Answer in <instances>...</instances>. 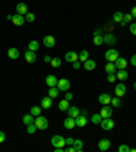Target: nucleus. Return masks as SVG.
<instances>
[{"mask_svg": "<svg viewBox=\"0 0 136 152\" xmlns=\"http://www.w3.org/2000/svg\"><path fill=\"white\" fill-rule=\"evenodd\" d=\"M34 123H35V126H37V129H38V130H47L48 126H49V122H48V119L45 118V116H42V115L35 116Z\"/></svg>", "mask_w": 136, "mask_h": 152, "instance_id": "nucleus-1", "label": "nucleus"}, {"mask_svg": "<svg viewBox=\"0 0 136 152\" xmlns=\"http://www.w3.org/2000/svg\"><path fill=\"white\" fill-rule=\"evenodd\" d=\"M51 143H52V145H53L54 148H56V147H61V148H64V145H67L66 138H64L63 136H60V134H54V136L51 138Z\"/></svg>", "mask_w": 136, "mask_h": 152, "instance_id": "nucleus-2", "label": "nucleus"}, {"mask_svg": "<svg viewBox=\"0 0 136 152\" xmlns=\"http://www.w3.org/2000/svg\"><path fill=\"white\" fill-rule=\"evenodd\" d=\"M118 56H120L118 55V51L114 48H110L105 52V59L108 60V62H116Z\"/></svg>", "mask_w": 136, "mask_h": 152, "instance_id": "nucleus-3", "label": "nucleus"}, {"mask_svg": "<svg viewBox=\"0 0 136 152\" xmlns=\"http://www.w3.org/2000/svg\"><path fill=\"white\" fill-rule=\"evenodd\" d=\"M57 88H58V91L67 92V91H70V88H71V82L67 80V78H60L57 82Z\"/></svg>", "mask_w": 136, "mask_h": 152, "instance_id": "nucleus-4", "label": "nucleus"}, {"mask_svg": "<svg viewBox=\"0 0 136 152\" xmlns=\"http://www.w3.org/2000/svg\"><path fill=\"white\" fill-rule=\"evenodd\" d=\"M114 93H116L117 97H123L127 93V86L123 84V81H121L120 84L116 85V88H114Z\"/></svg>", "mask_w": 136, "mask_h": 152, "instance_id": "nucleus-5", "label": "nucleus"}, {"mask_svg": "<svg viewBox=\"0 0 136 152\" xmlns=\"http://www.w3.org/2000/svg\"><path fill=\"white\" fill-rule=\"evenodd\" d=\"M101 128L104 129V130H112V129L114 128V122H113L110 118H104V119L101 121Z\"/></svg>", "mask_w": 136, "mask_h": 152, "instance_id": "nucleus-6", "label": "nucleus"}, {"mask_svg": "<svg viewBox=\"0 0 136 152\" xmlns=\"http://www.w3.org/2000/svg\"><path fill=\"white\" fill-rule=\"evenodd\" d=\"M64 59H66L68 63H74V62L79 60V54H76L75 51H70V52H67L66 54Z\"/></svg>", "mask_w": 136, "mask_h": 152, "instance_id": "nucleus-7", "label": "nucleus"}, {"mask_svg": "<svg viewBox=\"0 0 136 152\" xmlns=\"http://www.w3.org/2000/svg\"><path fill=\"white\" fill-rule=\"evenodd\" d=\"M117 43V39L114 34H112V33H106L105 36H104V44L106 45H114Z\"/></svg>", "mask_w": 136, "mask_h": 152, "instance_id": "nucleus-8", "label": "nucleus"}, {"mask_svg": "<svg viewBox=\"0 0 136 152\" xmlns=\"http://www.w3.org/2000/svg\"><path fill=\"white\" fill-rule=\"evenodd\" d=\"M12 24L15 25V26H22L25 25L26 19H25V15H20V14H15V15L12 16Z\"/></svg>", "mask_w": 136, "mask_h": 152, "instance_id": "nucleus-9", "label": "nucleus"}, {"mask_svg": "<svg viewBox=\"0 0 136 152\" xmlns=\"http://www.w3.org/2000/svg\"><path fill=\"white\" fill-rule=\"evenodd\" d=\"M42 43L47 48H53L54 45H56V39H54L53 36H45Z\"/></svg>", "mask_w": 136, "mask_h": 152, "instance_id": "nucleus-10", "label": "nucleus"}, {"mask_svg": "<svg viewBox=\"0 0 136 152\" xmlns=\"http://www.w3.org/2000/svg\"><path fill=\"white\" fill-rule=\"evenodd\" d=\"M101 116H102V119L104 118H110L112 116V114H113V110H112V107H109V104H106V106H104L102 107V110H101Z\"/></svg>", "mask_w": 136, "mask_h": 152, "instance_id": "nucleus-11", "label": "nucleus"}, {"mask_svg": "<svg viewBox=\"0 0 136 152\" xmlns=\"http://www.w3.org/2000/svg\"><path fill=\"white\" fill-rule=\"evenodd\" d=\"M25 59H26L27 63H34L35 60H37V55H35L34 51H26L25 52Z\"/></svg>", "mask_w": 136, "mask_h": 152, "instance_id": "nucleus-12", "label": "nucleus"}, {"mask_svg": "<svg viewBox=\"0 0 136 152\" xmlns=\"http://www.w3.org/2000/svg\"><path fill=\"white\" fill-rule=\"evenodd\" d=\"M75 122H76V126L78 128H83L87 123V116L83 115V114H79L76 118H75Z\"/></svg>", "mask_w": 136, "mask_h": 152, "instance_id": "nucleus-13", "label": "nucleus"}, {"mask_svg": "<svg viewBox=\"0 0 136 152\" xmlns=\"http://www.w3.org/2000/svg\"><path fill=\"white\" fill-rule=\"evenodd\" d=\"M75 126H76L75 118H72V116H68V118H66V121H64V128L68 129V130H72Z\"/></svg>", "mask_w": 136, "mask_h": 152, "instance_id": "nucleus-14", "label": "nucleus"}, {"mask_svg": "<svg viewBox=\"0 0 136 152\" xmlns=\"http://www.w3.org/2000/svg\"><path fill=\"white\" fill-rule=\"evenodd\" d=\"M114 64H116V67L118 69V70H121V69H125L127 66H128V62H127V59H125V58H121V56H118V58H117V60L114 62Z\"/></svg>", "mask_w": 136, "mask_h": 152, "instance_id": "nucleus-15", "label": "nucleus"}, {"mask_svg": "<svg viewBox=\"0 0 136 152\" xmlns=\"http://www.w3.org/2000/svg\"><path fill=\"white\" fill-rule=\"evenodd\" d=\"M98 148L101 149L102 152H105V151H108L109 148H110V141L108 140V138H102L99 143H98Z\"/></svg>", "mask_w": 136, "mask_h": 152, "instance_id": "nucleus-16", "label": "nucleus"}, {"mask_svg": "<svg viewBox=\"0 0 136 152\" xmlns=\"http://www.w3.org/2000/svg\"><path fill=\"white\" fill-rule=\"evenodd\" d=\"M57 77L53 76V74H51V76H48L47 77V85L49 86V88H53V86H57Z\"/></svg>", "mask_w": 136, "mask_h": 152, "instance_id": "nucleus-17", "label": "nucleus"}, {"mask_svg": "<svg viewBox=\"0 0 136 152\" xmlns=\"http://www.w3.org/2000/svg\"><path fill=\"white\" fill-rule=\"evenodd\" d=\"M98 100H99V103L101 104L106 106V104H110V101H112V96L108 95V93H101L99 97H98Z\"/></svg>", "mask_w": 136, "mask_h": 152, "instance_id": "nucleus-18", "label": "nucleus"}, {"mask_svg": "<svg viewBox=\"0 0 136 152\" xmlns=\"http://www.w3.org/2000/svg\"><path fill=\"white\" fill-rule=\"evenodd\" d=\"M95 66H97V63H95V60H93V59H87L85 63H83V67H85V70H87V71L94 70Z\"/></svg>", "mask_w": 136, "mask_h": 152, "instance_id": "nucleus-19", "label": "nucleus"}, {"mask_svg": "<svg viewBox=\"0 0 136 152\" xmlns=\"http://www.w3.org/2000/svg\"><path fill=\"white\" fill-rule=\"evenodd\" d=\"M52 97L51 96H47V97H44L42 100H41V108H44V110H48V108H51L52 107Z\"/></svg>", "mask_w": 136, "mask_h": 152, "instance_id": "nucleus-20", "label": "nucleus"}, {"mask_svg": "<svg viewBox=\"0 0 136 152\" xmlns=\"http://www.w3.org/2000/svg\"><path fill=\"white\" fill-rule=\"evenodd\" d=\"M15 10H16V14H20V15H26L27 12H29L27 11V6L25 3H18Z\"/></svg>", "mask_w": 136, "mask_h": 152, "instance_id": "nucleus-21", "label": "nucleus"}, {"mask_svg": "<svg viewBox=\"0 0 136 152\" xmlns=\"http://www.w3.org/2000/svg\"><path fill=\"white\" fill-rule=\"evenodd\" d=\"M67 111H68V116H72V118H76L80 114V110L78 107H75V106H70Z\"/></svg>", "mask_w": 136, "mask_h": 152, "instance_id": "nucleus-22", "label": "nucleus"}, {"mask_svg": "<svg viewBox=\"0 0 136 152\" xmlns=\"http://www.w3.org/2000/svg\"><path fill=\"white\" fill-rule=\"evenodd\" d=\"M105 71L108 74H116L117 67H116V64H114V62H108V64L105 66Z\"/></svg>", "mask_w": 136, "mask_h": 152, "instance_id": "nucleus-23", "label": "nucleus"}, {"mask_svg": "<svg viewBox=\"0 0 136 152\" xmlns=\"http://www.w3.org/2000/svg\"><path fill=\"white\" fill-rule=\"evenodd\" d=\"M7 55L10 59H18L19 58V51H18V48H14V47H11V48L8 49Z\"/></svg>", "mask_w": 136, "mask_h": 152, "instance_id": "nucleus-24", "label": "nucleus"}, {"mask_svg": "<svg viewBox=\"0 0 136 152\" xmlns=\"http://www.w3.org/2000/svg\"><path fill=\"white\" fill-rule=\"evenodd\" d=\"M116 77H117V80L125 81V80H128V73H127V70H125V69H121V70H118V71H117Z\"/></svg>", "mask_w": 136, "mask_h": 152, "instance_id": "nucleus-25", "label": "nucleus"}, {"mask_svg": "<svg viewBox=\"0 0 136 152\" xmlns=\"http://www.w3.org/2000/svg\"><path fill=\"white\" fill-rule=\"evenodd\" d=\"M70 107V101L67 100V99H63V100L58 101V110L60 111H67Z\"/></svg>", "mask_w": 136, "mask_h": 152, "instance_id": "nucleus-26", "label": "nucleus"}, {"mask_svg": "<svg viewBox=\"0 0 136 152\" xmlns=\"http://www.w3.org/2000/svg\"><path fill=\"white\" fill-rule=\"evenodd\" d=\"M22 121H23V123L27 126V125L34 123L35 116H33V115H31V114H27V115H23V118H22Z\"/></svg>", "mask_w": 136, "mask_h": 152, "instance_id": "nucleus-27", "label": "nucleus"}, {"mask_svg": "<svg viewBox=\"0 0 136 152\" xmlns=\"http://www.w3.org/2000/svg\"><path fill=\"white\" fill-rule=\"evenodd\" d=\"M58 93H60L58 88L57 86H53V88H49V91H48V96H51L52 99H56V97L58 96Z\"/></svg>", "mask_w": 136, "mask_h": 152, "instance_id": "nucleus-28", "label": "nucleus"}, {"mask_svg": "<svg viewBox=\"0 0 136 152\" xmlns=\"http://www.w3.org/2000/svg\"><path fill=\"white\" fill-rule=\"evenodd\" d=\"M93 43H94V45H97V47L102 45V44H104V36H101V34H97V36H94Z\"/></svg>", "mask_w": 136, "mask_h": 152, "instance_id": "nucleus-29", "label": "nucleus"}, {"mask_svg": "<svg viewBox=\"0 0 136 152\" xmlns=\"http://www.w3.org/2000/svg\"><path fill=\"white\" fill-rule=\"evenodd\" d=\"M27 47H29V49H30V51H37V49L39 48V43L37 40H33V41H30V43H29V44H27Z\"/></svg>", "mask_w": 136, "mask_h": 152, "instance_id": "nucleus-30", "label": "nucleus"}, {"mask_svg": "<svg viewBox=\"0 0 136 152\" xmlns=\"http://www.w3.org/2000/svg\"><path fill=\"white\" fill-rule=\"evenodd\" d=\"M87 59H89V52L86 51V49H83V51L79 52V62L85 63V62H86Z\"/></svg>", "mask_w": 136, "mask_h": 152, "instance_id": "nucleus-31", "label": "nucleus"}, {"mask_svg": "<svg viewBox=\"0 0 136 152\" xmlns=\"http://www.w3.org/2000/svg\"><path fill=\"white\" fill-rule=\"evenodd\" d=\"M123 16H124V14H123L121 11H116L114 14H113V21H114V22H117V24H121Z\"/></svg>", "mask_w": 136, "mask_h": 152, "instance_id": "nucleus-32", "label": "nucleus"}, {"mask_svg": "<svg viewBox=\"0 0 136 152\" xmlns=\"http://www.w3.org/2000/svg\"><path fill=\"white\" fill-rule=\"evenodd\" d=\"M74 148H75V152H80L83 149V141L82 140H74Z\"/></svg>", "mask_w": 136, "mask_h": 152, "instance_id": "nucleus-33", "label": "nucleus"}, {"mask_svg": "<svg viewBox=\"0 0 136 152\" xmlns=\"http://www.w3.org/2000/svg\"><path fill=\"white\" fill-rule=\"evenodd\" d=\"M49 64H51L53 69H57V67L61 66V59H60V58H52V60H51V63Z\"/></svg>", "mask_w": 136, "mask_h": 152, "instance_id": "nucleus-34", "label": "nucleus"}, {"mask_svg": "<svg viewBox=\"0 0 136 152\" xmlns=\"http://www.w3.org/2000/svg\"><path fill=\"white\" fill-rule=\"evenodd\" d=\"M132 19H133V16L131 15V14H124V16H123V21H121L120 25L125 26V25L128 24V22H132Z\"/></svg>", "mask_w": 136, "mask_h": 152, "instance_id": "nucleus-35", "label": "nucleus"}, {"mask_svg": "<svg viewBox=\"0 0 136 152\" xmlns=\"http://www.w3.org/2000/svg\"><path fill=\"white\" fill-rule=\"evenodd\" d=\"M30 114H31L33 116L41 115V107H38V106H33V107L30 108Z\"/></svg>", "mask_w": 136, "mask_h": 152, "instance_id": "nucleus-36", "label": "nucleus"}, {"mask_svg": "<svg viewBox=\"0 0 136 152\" xmlns=\"http://www.w3.org/2000/svg\"><path fill=\"white\" fill-rule=\"evenodd\" d=\"M101 121H102V116H101V114H94V115L91 116V122H93L94 125L101 123Z\"/></svg>", "mask_w": 136, "mask_h": 152, "instance_id": "nucleus-37", "label": "nucleus"}, {"mask_svg": "<svg viewBox=\"0 0 136 152\" xmlns=\"http://www.w3.org/2000/svg\"><path fill=\"white\" fill-rule=\"evenodd\" d=\"M110 103H112V106L114 108H118L121 106V99H120V97H117V96L116 97H112V101H110Z\"/></svg>", "mask_w": 136, "mask_h": 152, "instance_id": "nucleus-38", "label": "nucleus"}, {"mask_svg": "<svg viewBox=\"0 0 136 152\" xmlns=\"http://www.w3.org/2000/svg\"><path fill=\"white\" fill-rule=\"evenodd\" d=\"M26 132L29 133V134H33V133H35V130H37V126H35V123H31V125H27L26 126Z\"/></svg>", "mask_w": 136, "mask_h": 152, "instance_id": "nucleus-39", "label": "nucleus"}, {"mask_svg": "<svg viewBox=\"0 0 136 152\" xmlns=\"http://www.w3.org/2000/svg\"><path fill=\"white\" fill-rule=\"evenodd\" d=\"M25 19H26V22H34L35 15L34 14H31V12H27L26 15H25Z\"/></svg>", "mask_w": 136, "mask_h": 152, "instance_id": "nucleus-40", "label": "nucleus"}, {"mask_svg": "<svg viewBox=\"0 0 136 152\" xmlns=\"http://www.w3.org/2000/svg\"><path fill=\"white\" fill-rule=\"evenodd\" d=\"M129 32L132 33L133 36H136V22H132L129 25Z\"/></svg>", "mask_w": 136, "mask_h": 152, "instance_id": "nucleus-41", "label": "nucleus"}, {"mask_svg": "<svg viewBox=\"0 0 136 152\" xmlns=\"http://www.w3.org/2000/svg\"><path fill=\"white\" fill-rule=\"evenodd\" d=\"M118 151L120 152H131V148H129L128 145H120V147H118Z\"/></svg>", "mask_w": 136, "mask_h": 152, "instance_id": "nucleus-42", "label": "nucleus"}, {"mask_svg": "<svg viewBox=\"0 0 136 152\" xmlns=\"http://www.w3.org/2000/svg\"><path fill=\"white\" fill-rule=\"evenodd\" d=\"M117 80V77H116V74H108V82H114V81Z\"/></svg>", "mask_w": 136, "mask_h": 152, "instance_id": "nucleus-43", "label": "nucleus"}, {"mask_svg": "<svg viewBox=\"0 0 136 152\" xmlns=\"http://www.w3.org/2000/svg\"><path fill=\"white\" fill-rule=\"evenodd\" d=\"M72 67H74L75 70H79V69L82 67V62H79V60H76V62H74V63H72Z\"/></svg>", "mask_w": 136, "mask_h": 152, "instance_id": "nucleus-44", "label": "nucleus"}, {"mask_svg": "<svg viewBox=\"0 0 136 152\" xmlns=\"http://www.w3.org/2000/svg\"><path fill=\"white\" fill-rule=\"evenodd\" d=\"M72 97H74V95H72L70 91H67V93H66V99H67V100H68V101L72 100Z\"/></svg>", "mask_w": 136, "mask_h": 152, "instance_id": "nucleus-45", "label": "nucleus"}, {"mask_svg": "<svg viewBox=\"0 0 136 152\" xmlns=\"http://www.w3.org/2000/svg\"><path fill=\"white\" fill-rule=\"evenodd\" d=\"M4 141H6V134H4V132H1V130H0V144H1V143H4Z\"/></svg>", "mask_w": 136, "mask_h": 152, "instance_id": "nucleus-46", "label": "nucleus"}, {"mask_svg": "<svg viewBox=\"0 0 136 152\" xmlns=\"http://www.w3.org/2000/svg\"><path fill=\"white\" fill-rule=\"evenodd\" d=\"M66 144L67 145H72V144H74V138H72V137H68V138H66Z\"/></svg>", "mask_w": 136, "mask_h": 152, "instance_id": "nucleus-47", "label": "nucleus"}, {"mask_svg": "<svg viewBox=\"0 0 136 152\" xmlns=\"http://www.w3.org/2000/svg\"><path fill=\"white\" fill-rule=\"evenodd\" d=\"M51 60H52V58L49 55H45L44 56V62H45V63H51Z\"/></svg>", "mask_w": 136, "mask_h": 152, "instance_id": "nucleus-48", "label": "nucleus"}, {"mask_svg": "<svg viewBox=\"0 0 136 152\" xmlns=\"http://www.w3.org/2000/svg\"><path fill=\"white\" fill-rule=\"evenodd\" d=\"M131 64L136 67V55H132V58H131Z\"/></svg>", "mask_w": 136, "mask_h": 152, "instance_id": "nucleus-49", "label": "nucleus"}, {"mask_svg": "<svg viewBox=\"0 0 136 152\" xmlns=\"http://www.w3.org/2000/svg\"><path fill=\"white\" fill-rule=\"evenodd\" d=\"M131 15H132L133 18H136V6L132 7V10H131Z\"/></svg>", "mask_w": 136, "mask_h": 152, "instance_id": "nucleus-50", "label": "nucleus"}, {"mask_svg": "<svg viewBox=\"0 0 136 152\" xmlns=\"http://www.w3.org/2000/svg\"><path fill=\"white\" fill-rule=\"evenodd\" d=\"M80 114H83V115H87V110H82Z\"/></svg>", "mask_w": 136, "mask_h": 152, "instance_id": "nucleus-51", "label": "nucleus"}, {"mask_svg": "<svg viewBox=\"0 0 136 152\" xmlns=\"http://www.w3.org/2000/svg\"><path fill=\"white\" fill-rule=\"evenodd\" d=\"M133 89H135V91H136V82H135V84H133Z\"/></svg>", "mask_w": 136, "mask_h": 152, "instance_id": "nucleus-52", "label": "nucleus"}, {"mask_svg": "<svg viewBox=\"0 0 136 152\" xmlns=\"http://www.w3.org/2000/svg\"><path fill=\"white\" fill-rule=\"evenodd\" d=\"M131 152H136V148H133V149H131Z\"/></svg>", "mask_w": 136, "mask_h": 152, "instance_id": "nucleus-53", "label": "nucleus"}, {"mask_svg": "<svg viewBox=\"0 0 136 152\" xmlns=\"http://www.w3.org/2000/svg\"><path fill=\"white\" fill-rule=\"evenodd\" d=\"M135 49H136V45H135Z\"/></svg>", "mask_w": 136, "mask_h": 152, "instance_id": "nucleus-54", "label": "nucleus"}]
</instances>
